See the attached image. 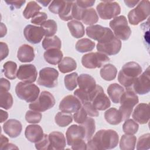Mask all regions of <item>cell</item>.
Instances as JSON below:
<instances>
[{"label":"cell","mask_w":150,"mask_h":150,"mask_svg":"<svg viewBox=\"0 0 150 150\" xmlns=\"http://www.w3.org/2000/svg\"><path fill=\"white\" fill-rule=\"evenodd\" d=\"M132 117L140 124H146L149 120V107L148 104L140 103L134 109Z\"/></svg>","instance_id":"ac0fdd59"},{"label":"cell","mask_w":150,"mask_h":150,"mask_svg":"<svg viewBox=\"0 0 150 150\" xmlns=\"http://www.w3.org/2000/svg\"><path fill=\"white\" fill-rule=\"evenodd\" d=\"M125 121L122 125L124 132L127 135H134L136 134L138 130V124L132 119H127Z\"/></svg>","instance_id":"60d3db41"},{"label":"cell","mask_w":150,"mask_h":150,"mask_svg":"<svg viewBox=\"0 0 150 150\" xmlns=\"http://www.w3.org/2000/svg\"><path fill=\"white\" fill-rule=\"evenodd\" d=\"M132 85L133 89L137 94L143 95L149 92L150 72L149 67L141 75H139L135 79Z\"/></svg>","instance_id":"5bb4252c"},{"label":"cell","mask_w":150,"mask_h":150,"mask_svg":"<svg viewBox=\"0 0 150 150\" xmlns=\"http://www.w3.org/2000/svg\"><path fill=\"white\" fill-rule=\"evenodd\" d=\"M139 2V1H128V0L124 1V3L129 8H132L135 6L136 4H138Z\"/></svg>","instance_id":"91938a15"},{"label":"cell","mask_w":150,"mask_h":150,"mask_svg":"<svg viewBox=\"0 0 150 150\" xmlns=\"http://www.w3.org/2000/svg\"><path fill=\"white\" fill-rule=\"evenodd\" d=\"M59 72L52 67H45L39 71L38 84L48 88H53L57 86Z\"/></svg>","instance_id":"4fadbf2b"},{"label":"cell","mask_w":150,"mask_h":150,"mask_svg":"<svg viewBox=\"0 0 150 150\" xmlns=\"http://www.w3.org/2000/svg\"><path fill=\"white\" fill-rule=\"evenodd\" d=\"M137 138L133 135H122L120 141V148L122 150H133L135 148Z\"/></svg>","instance_id":"4dcf8cb0"},{"label":"cell","mask_w":150,"mask_h":150,"mask_svg":"<svg viewBox=\"0 0 150 150\" xmlns=\"http://www.w3.org/2000/svg\"><path fill=\"white\" fill-rule=\"evenodd\" d=\"M6 26L3 23H1V38H3L6 34Z\"/></svg>","instance_id":"94428289"},{"label":"cell","mask_w":150,"mask_h":150,"mask_svg":"<svg viewBox=\"0 0 150 150\" xmlns=\"http://www.w3.org/2000/svg\"><path fill=\"white\" fill-rule=\"evenodd\" d=\"M41 9L42 7L40 6L36 1H30L28 3L23 12V15L27 19H29L30 18H32L39 12Z\"/></svg>","instance_id":"e575fe53"},{"label":"cell","mask_w":150,"mask_h":150,"mask_svg":"<svg viewBox=\"0 0 150 150\" xmlns=\"http://www.w3.org/2000/svg\"><path fill=\"white\" fill-rule=\"evenodd\" d=\"M79 88L86 93H91L96 87V83L94 79L88 74H81L77 80Z\"/></svg>","instance_id":"7402d4cb"},{"label":"cell","mask_w":150,"mask_h":150,"mask_svg":"<svg viewBox=\"0 0 150 150\" xmlns=\"http://www.w3.org/2000/svg\"><path fill=\"white\" fill-rule=\"evenodd\" d=\"M49 149L60 150L66 147V138L64 135L59 131H53L49 135Z\"/></svg>","instance_id":"ffe728a7"},{"label":"cell","mask_w":150,"mask_h":150,"mask_svg":"<svg viewBox=\"0 0 150 150\" xmlns=\"http://www.w3.org/2000/svg\"><path fill=\"white\" fill-rule=\"evenodd\" d=\"M76 2L77 4V5L80 8L87 9V8L92 6L95 3V1H76Z\"/></svg>","instance_id":"9f6ffc18"},{"label":"cell","mask_w":150,"mask_h":150,"mask_svg":"<svg viewBox=\"0 0 150 150\" xmlns=\"http://www.w3.org/2000/svg\"><path fill=\"white\" fill-rule=\"evenodd\" d=\"M8 139L4 136L2 134L1 135V141H0V149H2L8 143Z\"/></svg>","instance_id":"680465c9"},{"label":"cell","mask_w":150,"mask_h":150,"mask_svg":"<svg viewBox=\"0 0 150 150\" xmlns=\"http://www.w3.org/2000/svg\"><path fill=\"white\" fill-rule=\"evenodd\" d=\"M0 86H1L0 91H8L11 87L10 82L8 80L4 78L1 79Z\"/></svg>","instance_id":"6f0895ef"},{"label":"cell","mask_w":150,"mask_h":150,"mask_svg":"<svg viewBox=\"0 0 150 150\" xmlns=\"http://www.w3.org/2000/svg\"><path fill=\"white\" fill-rule=\"evenodd\" d=\"M42 114L39 111L35 110H29L26 112L25 115V119L26 121L31 124L39 123L42 119Z\"/></svg>","instance_id":"ee69618b"},{"label":"cell","mask_w":150,"mask_h":150,"mask_svg":"<svg viewBox=\"0 0 150 150\" xmlns=\"http://www.w3.org/2000/svg\"><path fill=\"white\" fill-rule=\"evenodd\" d=\"M121 48V42L118 39L112 30L108 33L97 45V50L106 55H115L119 53Z\"/></svg>","instance_id":"277c9868"},{"label":"cell","mask_w":150,"mask_h":150,"mask_svg":"<svg viewBox=\"0 0 150 150\" xmlns=\"http://www.w3.org/2000/svg\"><path fill=\"white\" fill-rule=\"evenodd\" d=\"M89 101L97 110H107L111 105L108 97L104 93L101 86L96 85V88L89 94Z\"/></svg>","instance_id":"9c48e42d"},{"label":"cell","mask_w":150,"mask_h":150,"mask_svg":"<svg viewBox=\"0 0 150 150\" xmlns=\"http://www.w3.org/2000/svg\"><path fill=\"white\" fill-rule=\"evenodd\" d=\"M1 122H3L4 121H5V120H6V119L8 117V114L7 112L4 111L3 110H1Z\"/></svg>","instance_id":"6125c7cd"},{"label":"cell","mask_w":150,"mask_h":150,"mask_svg":"<svg viewBox=\"0 0 150 150\" xmlns=\"http://www.w3.org/2000/svg\"><path fill=\"white\" fill-rule=\"evenodd\" d=\"M109 61L108 56L101 52L89 53L83 55L81 58L83 66L87 69L100 68Z\"/></svg>","instance_id":"7c38bea8"},{"label":"cell","mask_w":150,"mask_h":150,"mask_svg":"<svg viewBox=\"0 0 150 150\" xmlns=\"http://www.w3.org/2000/svg\"><path fill=\"white\" fill-rule=\"evenodd\" d=\"M3 129L5 134L11 138H16L21 133L22 125L20 121L15 119H10L3 125Z\"/></svg>","instance_id":"d6986e66"},{"label":"cell","mask_w":150,"mask_h":150,"mask_svg":"<svg viewBox=\"0 0 150 150\" xmlns=\"http://www.w3.org/2000/svg\"><path fill=\"white\" fill-rule=\"evenodd\" d=\"M141 73L142 68L138 63L129 62L122 66L118 73V80L127 89L131 88L134 81Z\"/></svg>","instance_id":"7a4b0ae2"},{"label":"cell","mask_w":150,"mask_h":150,"mask_svg":"<svg viewBox=\"0 0 150 150\" xmlns=\"http://www.w3.org/2000/svg\"><path fill=\"white\" fill-rule=\"evenodd\" d=\"M23 35L29 42L37 44L41 42L45 35V32L42 27L28 25L23 30Z\"/></svg>","instance_id":"e0dca14e"},{"label":"cell","mask_w":150,"mask_h":150,"mask_svg":"<svg viewBox=\"0 0 150 150\" xmlns=\"http://www.w3.org/2000/svg\"><path fill=\"white\" fill-rule=\"evenodd\" d=\"M0 106L5 110H9L13 105V98L8 91H0Z\"/></svg>","instance_id":"ab89813d"},{"label":"cell","mask_w":150,"mask_h":150,"mask_svg":"<svg viewBox=\"0 0 150 150\" xmlns=\"http://www.w3.org/2000/svg\"><path fill=\"white\" fill-rule=\"evenodd\" d=\"M67 26L71 35L75 38H82L85 34L84 27L83 23L78 21L73 20L69 22Z\"/></svg>","instance_id":"83f0119b"},{"label":"cell","mask_w":150,"mask_h":150,"mask_svg":"<svg viewBox=\"0 0 150 150\" xmlns=\"http://www.w3.org/2000/svg\"><path fill=\"white\" fill-rule=\"evenodd\" d=\"M55 104L53 96L49 91H43L38 98L30 103L29 107L32 110L43 112L52 108Z\"/></svg>","instance_id":"8fae6325"},{"label":"cell","mask_w":150,"mask_h":150,"mask_svg":"<svg viewBox=\"0 0 150 150\" xmlns=\"http://www.w3.org/2000/svg\"><path fill=\"white\" fill-rule=\"evenodd\" d=\"M38 2L42 4L44 6H47L49 3L52 2V1H38Z\"/></svg>","instance_id":"e7e4bbea"},{"label":"cell","mask_w":150,"mask_h":150,"mask_svg":"<svg viewBox=\"0 0 150 150\" xmlns=\"http://www.w3.org/2000/svg\"><path fill=\"white\" fill-rule=\"evenodd\" d=\"M89 94L88 93H86L83 90L79 88L74 91V95L76 96L80 101L81 104H84L89 101Z\"/></svg>","instance_id":"681fc988"},{"label":"cell","mask_w":150,"mask_h":150,"mask_svg":"<svg viewBox=\"0 0 150 150\" xmlns=\"http://www.w3.org/2000/svg\"><path fill=\"white\" fill-rule=\"evenodd\" d=\"M110 28L99 25H93L86 28L87 35L92 39L99 42L110 30Z\"/></svg>","instance_id":"44dd1931"},{"label":"cell","mask_w":150,"mask_h":150,"mask_svg":"<svg viewBox=\"0 0 150 150\" xmlns=\"http://www.w3.org/2000/svg\"><path fill=\"white\" fill-rule=\"evenodd\" d=\"M16 76L19 80L25 83H31L36 81L38 72L36 67L33 64H22L19 67Z\"/></svg>","instance_id":"9a60e30c"},{"label":"cell","mask_w":150,"mask_h":150,"mask_svg":"<svg viewBox=\"0 0 150 150\" xmlns=\"http://www.w3.org/2000/svg\"><path fill=\"white\" fill-rule=\"evenodd\" d=\"M85 136V130L81 125H71L66 132L67 144L74 150L87 149V144L84 141Z\"/></svg>","instance_id":"3957f363"},{"label":"cell","mask_w":150,"mask_h":150,"mask_svg":"<svg viewBox=\"0 0 150 150\" xmlns=\"http://www.w3.org/2000/svg\"><path fill=\"white\" fill-rule=\"evenodd\" d=\"M87 115L88 114L86 112L85 109L82 106L79 110L74 113L73 117L76 122L79 124H81L87 118Z\"/></svg>","instance_id":"7dc6e473"},{"label":"cell","mask_w":150,"mask_h":150,"mask_svg":"<svg viewBox=\"0 0 150 150\" xmlns=\"http://www.w3.org/2000/svg\"><path fill=\"white\" fill-rule=\"evenodd\" d=\"M109 25L114 35L118 39L122 40H127L129 39L131 30L125 16L121 15L114 18L110 22Z\"/></svg>","instance_id":"52a82bcc"},{"label":"cell","mask_w":150,"mask_h":150,"mask_svg":"<svg viewBox=\"0 0 150 150\" xmlns=\"http://www.w3.org/2000/svg\"><path fill=\"white\" fill-rule=\"evenodd\" d=\"M106 121L111 125H118L122 121V117L119 110L115 108H110L104 113Z\"/></svg>","instance_id":"4316f807"},{"label":"cell","mask_w":150,"mask_h":150,"mask_svg":"<svg viewBox=\"0 0 150 150\" xmlns=\"http://www.w3.org/2000/svg\"><path fill=\"white\" fill-rule=\"evenodd\" d=\"M138 101L137 95L131 88H128L124 92L120 98L121 105L118 110L122 115V120L129 118L133 108L138 103Z\"/></svg>","instance_id":"5b68a950"},{"label":"cell","mask_w":150,"mask_h":150,"mask_svg":"<svg viewBox=\"0 0 150 150\" xmlns=\"http://www.w3.org/2000/svg\"><path fill=\"white\" fill-rule=\"evenodd\" d=\"M25 135L28 141L31 142L36 143L43 138L44 134L43 129L40 125L32 124L26 127L25 131Z\"/></svg>","instance_id":"603a6c76"},{"label":"cell","mask_w":150,"mask_h":150,"mask_svg":"<svg viewBox=\"0 0 150 150\" xmlns=\"http://www.w3.org/2000/svg\"><path fill=\"white\" fill-rule=\"evenodd\" d=\"M80 125H81L83 127L85 130V139L87 141H88L92 138L96 131V125L94 120L91 117H87L86 120L84 121V122Z\"/></svg>","instance_id":"8d00e7d4"},{"label":"cell","mask_w":150,"mask_h":150,"mask_svg":"<svg viewBox=\"0 0 150 150\" xmlns=\"http://www.w3.org/2000/svg\"><path fill=\"white\" fill-rule=\"evenodd\" d=\"M150 13V2L149 1H141L137 6L128 14V19L129 23L137 25L144 21Z\"/></svg>","instance_id":"ba28073f"},{"label":"cell","mask_w":150,"mask_h":150,"mask_svg":"<svg viewBox=\"0 0 150 150\" xmlns=\"http://www.w3.org/2000/svg\"><path fill=\"white\" fill-rule=\"evenodd\" d=\"M82 22L87 25H93L98 21V16L94 8L85 9L81 17Z\"/></svg>","instance_id":"1f68e13d"},{"label":"cell","mask_w":150,"mask_h":150,"mask_svg":"<svg viewBox=\"0 0 150 150\" xmlns=\"http://www.w3.org/2000/svg\"><path fill=\"white\" fill-rule=\"evenodd\" d=\"M15 93L19 98L27 103H32L38 98L40 89L34 84L19 82L16 86Z\"/></svg>","instance_id":"8992f818"},{"label":"cell","mask_w":150,"mask_h":150,"mask_svg":"<svg viewBox=\"0 0 150 150\" xmlns=\"http://www.w3.org/2000/svg\"><path fill=\"white\" fill-rule=\"evenodd\" d=\"M101 78L106 81H111L115 79L117 74V69L112 64L104 65L100 71Z\"/></svg>","instance_id":"f546056e"},{"label":"cell","mask_w":150,"mask_h":150,"mask_svg":"<svg viewBox=\"0 0 150 150\" xmlns=\"http://www.w3.org/2000/svg\"><path fill=\"white\" fill-rule=\"evenodd\" d=\"M77 77H78V74L76 72L69 74L64 76V85L66 88L68 90L72 91L76 88L77 84Z\"/></svg>","instance_id":"b9f144b4"},{"label":"cell","mask_w":150,"mask_h":150,"mask_svg":"<svg viewBox=\"0 0 150 150\" xmlns=\"http://www.w3.org/2000/svg\"><path fill=\"white\" fill-rule=\"evenodd\" d=\"M18 60L23 63L30 62L35 58V53L33 47L30 45L24 44L19 47L17 53Z\"/></svg>","instance_id":"cb8c5ba5"},{"label":"cell","mask_w":150,"mask_h":150,"mask_svg":"<svg viewBox=\"0 0 150 150\" xmlns=\"http://www.w3.org/2000/svg\"><path fill=\"white\" fill-rule=\"evenodd\" d=\"M1 46V60H2L5 59L9 53V49L6 43L4 42H0Z\"/></svg>","instance_id":"11a10c76"},{"label":"cell","mask_w":150,"mask_h":150,"mask_svg":"<svg viewBox=\"0 0 150 150\" xmlns=\"http://www.w3.org/2000/svg\"><path fill=\"white\" fill-rule=\"evenodd\" d=\"M18 149V148L16 145H13V144H12L11 143H9V144L8 143L4 147V148L2 149Z\"/></svg>","instance_id":"be15d7a7"},{"label":"cell","mask_w":150,"mask_h":150,"mask_svg":"<svg viewBox=\"0 0 150 150\" xmlns=\"http://www.w3.org/2000/svg\"><path fill=\"white\" fill-rule=\"evenodd\" d=\"M65 3V1H53L49 6V9L53 13L59 14L63 9Z\"/></svg>","instance_id":"bcb514c9"},{"label":"cell","mask_w":150,"mask_h":150,"mask_svg":"<svg viewBox=\"0 0 150 150\" xmlns=\"http://www.w3.org/2000/svg\"><path fill=\"white\" fill-rule=\"evenodd\" d=\"M49 135L44 134L43 138L40 141L35 143V147L38 150H47L49 149Z\"/></svg>","instance_id":"c3c4849f"},{"label":"cell","mask_w":150,"mask_h":150,"mask_svg":"<svg viewBox=\"0 0 150 150\" xmlns=\"http://www.w3.org/2000/svg\"><path fill=\"white\" fill-rule=\"evenodd\" d=\"M83 107L88 115L91 117H98L99 115V112L94 108L90 102H87L83 104Z\"/></svg>","instance_id":"f5cc1de1"},{"label":"cell","mask_w":150,"mask_h":150,"mask_svg":"<svg viewBox=\"0 0 150 150\" xmlns=\"http://www.w3.org/2000/svg\"><path fill=\"white\" fill-rule=\"evenodd\" d=\"M47 19V15L45 12H39L32 18L31 22L35 25H42L45 21H46Z\"/></svg>","instance_id":"816d5d0a"},{"label":"cell","mask_w":150,"mask_h":150,"mask_svg":"<svg viewBox=\"0 0 150 150\" xmlns=\"http://www.w3.org/2000/svg\"><path fill=\"white\" fill-rule=\"evenodd\" d=\"M55 122L57 125L61 127H64L69 125L73 121V117L71 114L58 112L54 118Z\"/></svg>","instance_id":"74e56055"},{"label":"cell","mask_w":150,"mask_h":150,"mask_svg":"<svg viewBox=\"0 0 150 150\" xmlns=\"http://www.w3.org/2000/svg\"><path fill=\"white\" fill-rule=\"evenodd\" d=\"M84 9H85L79 6L76 1H73L71 9V16L73 18H74L77 20H81L82 15Z\"/></svg>","instance_id":"f907efd6"},{"label":"cell","mask_w":150,"mask_h":150,"mask_svg":"<svg viewBox=\"0 0 150 150\" xmlns=\"http://www.w3.org/2000/svg\"><path fill=\"white\" fill-rule=\"evenodd\" d=\"M150 134L149 133L141 135L138 141L137 149L138 150H146L150 148Z\"/></svg>","instance_id":"f6af8a7d"},{"label":"cell","mask_w":150,"mask_h":150,"mask_svg":"<svg viewBox=\"0 0 150 150\" xmlns=\"http://www.w3.org/2000/svg\"><path fill=\"white\" fill-rule=\"evenodd\" d=\"M42 46L46 50L51 49H60L62 47V42L57 36L45 37L42 41Z\"/></svg>","instance_id":"d6a6232c"},{"label":"cell","mask_w":150,"mask_h":150,"mask_svg":"<svg viewBox=\"0 0 150 150\" xmlns=\"http://www.w3.org/2000/svg\"><path fill=\"white\" fill-rule=\"evenodd\" d=\"M107 91L112 103L117 104L120 103V98L124 92V89L120 84L112 83L108 87Z\"/></svg>","instance_id":"484cf974"},{"label":"cell","mask_w":150,"mask_h":150,"mask_svg":"<svg viewBox=\"0 0 150 150\" xmlns=\"http://www.w3.org/2000/svg\"><path fill=\"white\" fill-rule=\"evenodd\" d=\"M76 68V62L74 59L70 57H64L58 65V69L62 73H69L74 70Z\"/></svg>","instance_id":"f1b7e54d"},{"label":"cell","mask_w":150,"mask_h":150,"mask_svg":"<svg viewBox=\"0 0 150 150\" xmlns=\"http://www.w3.org/2000/svg\"><path fill=\"white\" fill-rule=\"evenodd\" d=\"M95 43L87 38L79 40L76 44V49L80 53H85L93 50L95 47Z\"/></svg>","instance_id":"836d02e7"},{"label":"cell","mask_w":150,"mask_h":150,"mask_svg":"<svg viewBox=\"0 0 150 150\" xmlns=\"http://www.w3.org/2000/svg\"><path fill=\"white\" fill-rule=\"evenodd\" d=\"M119 136L112 129H101L89 139L87 144V149L105 150L113 149L118 144Z\"/></svg>","instance_id":"6da1fadb"},{"label":"cell","mask_w":150,"mask_h":150,"mask_svg":"<svg viewBox=\"0 0 150 150\" xmlns=\"http://www.w3.org/2000/svg\"><path fill=\"white\" fill-rule=\"evenodd\" d=\"M73 4V1H66L65 5L63 9L59 14V16L62 20L64 21H68L73 19V17L71 16V9Z\"/></svg>","instance_id":"7bdbcfd3"},{"label":"cell","mask_w":150,"mask_h":150,"mask_svg":"<svg viewBox=\"0 0 150 150\" xmlns=\"http://www.w3.org/2000/svg\"><path fill=\"white\" fill-rule=\"evenodd\" d=\"M5 2L10 6V8L13 10L15 8H20L25 2L24 1H5Z\"/></svg>","instance_id":"db71d44e"},{"label":"cell","mask_w":150,"mask_h":150,"mask_svg":"<svg viewBox=\"0 0 150 150\" xmlns=\"http://www.w3.org/2000/svg\"><path fill=\"white\" fill-rule=\"evenodd\" d=\"M99 16L104 20L117 17L121 12V7L118 3L114 1H103L99 3L97 7Z\"/></svg>","instance_id":"30bf717a"},{"label":"cell","mask_w":150,"mask_h":150,"mask_svg":"<svg viewBox=\"0 0 150 150\" xmlns=\"http://www.w3.org/2000/svg\"><path fill=\"white\" fill-rule=\"evenodd\" d=\"M43 56L48 63L56 65L61 62L63 58V53L60 49H51L46 50Z\"/></svg>","instance_id":"d4e9b609"},{"label":"cell","mask_w":150,"mask_h":150,"mask_svg":"<svg viewBox=\"0 0 150 150\" xmlns=\"http://www.w3.org/2000/svg\"><path fill=\"white\" fill-rule=\"evenodd\" d=\"M41 27L45 32L46 37H51L56 33L57 30V25L56 22L52 19L47 20L42 25Z\"/></svg>","instance_id":"f35d334b"},{"label":"cell","mask_w":150,"mask_h":150,"mask_svg":"<svg viewBox=\"0 0 150 150\" xmlns=\"http://www.w3.org/2000/svg\"><path fill=\"white\" fill-rule=\"evenodd\" d=\"M81 107V103L74 96L69 95L64 97L60 101L59 110L66 113L71 114L76 112Z\"/></svg>","instance_id":"2e32d148"},{"label":"cell","mask_w":150,"mask_h":150,"mask_svg":"<svg viewBox=\"0 0 150 150\" xmlns=\"http://www.w3.org/2000/svg\"><path fill=\"white\" fill-rule=\"evenodd\" d=\"M17 64L12 61H8L4 63L3 66V72L5 77L10 80L15 79L16 76Z\"/></svg>","instance_id":"d590c367"}]
</instances>
